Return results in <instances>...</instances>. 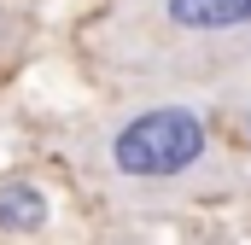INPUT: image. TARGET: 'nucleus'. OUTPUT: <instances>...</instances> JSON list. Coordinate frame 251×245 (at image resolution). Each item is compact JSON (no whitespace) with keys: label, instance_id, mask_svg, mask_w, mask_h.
<instances>
[{"label":"nucleus","instance_id":"2","mask_svg":"<svg viewBox=\"0 0 251 245\" xmlns=\"http://www.w3.org/2000/svg\"><path fill=\"white\" fill-rule=\"evenodd\" d=\"M164 41H234L251 29V0H152Z\"/></svg>","mask_w":251,"mask_h":245},{"label":"nucleus","instance_id":"4","mask_svg":"<svg viewBox=\"0 0 251 245\" xmlns=\"http://www.w3.org/2000/svg\"><path fill=\"white\" fill-rule=\"evenodd\" d=\"M246 128H251V111H246Z\"/></svg>","mask_w":251,"mask_h":245},{"label":"nucleus","instance_id":"3","mask_svg":"<svg viewBox=\"0 0 251 245\" xmlns=\"http://www.w3.org/2000/svg\"><path fill=\"white\" fill-rule=\"evenodd\" d=\"M47 228V193L29 181L0 187V234H41Z\"/></svg>","mask_w":251,"mask_h":245},{"label":"nucleus","instance_id":"1","mask_svg":"<svg viewBox=\"0 0 251 245\" xmlns=\"http://www.w3.org/2000/svg\"><path fill=\"white\" fill-rule=\"evenodd\" d=\"M204 152H210L204 117L193 105L164 99V105H140L123 122H111V134L100 146V164L123 187H176L204 164Z\"/></svg>","mask_w":251,"mask_h":245}]
</instances>
